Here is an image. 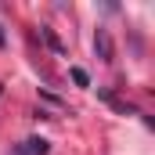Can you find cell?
<instances>
[{
    "mask_svg": "<svg viewBox=\"0 0 155 155\" xmlns=\"http://www.w3.org/2000/svg\"><path fill=\"white\" fill-rule=\"evenodd\" d=\"M94 51H97V58H101V61H112V58H116V47H112L108 29H97V33H94Z\"/></svg>",
    "mask_w": 155,
    "mask_h": 155,
    "instance_id": "cell-1",
    "label": "cell"
},
{
    "mask_svg": "<svg viewBox=\"0 0 155 155\" xmlns=\"http://www.w3.org/2000/svg\"><path fill=\"white\" fill-rule=\"evenodd\" d=\"M47 152H51V144H47L43 137H29V141L18 148V155H47Z\"/></svg>",
    "mask_w": 155,
    "mask_h": 155,
    "instance_id": "cell-2",
    "label": "cell"
},
{
    "mask_svg": "<svg viewBox=\"0 0 155 155\" xmlns=\"http://www.w3.org/2000/svg\"><path fill=\"white\" fill-rule=\"evenodd\" d=\"M40 36H43V43H47V47H51L54 54H65V43L58 40V33H54V29H47V25H40Z\"/></svg>",
    "mask_w": 155,
    "mask_h": 155,
    "instance_id": "cell-3",
    "label": "cell"
},
{
    "mask_svg": "<svg viewBox=\"0 0 155 155\" xmlns=\"http://www.w3.org/2000/svg\"><path fill=\"white\" fill-rule=\"evenodd\" d=\"M72 83H76V87H90V76H87V72H83V69H72Z\"/></svg>",
    "mask_w": 155,
    "mask_h": 155,
    "instance_id": "cell-4",
    "label": "cell"
},
{
    "mask_svg": "<svg viewBox=\"0 0 155 155\" xmlns=\"http://www.w3.org/2000/svg\"><path fill=\"white\" fill-rule=\"evenodd\" d=\"M0 47H7V36H4V29H0Z\"/></svg>",
    "mask_w": 155,
    "mask_h": 155,
    "instance_id": "cell-5",
    "label": "cell"
}]
</instances>
